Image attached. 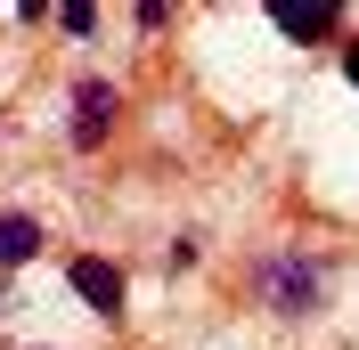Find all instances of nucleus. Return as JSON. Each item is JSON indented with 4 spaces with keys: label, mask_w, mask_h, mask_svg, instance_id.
<instances>
[{
    "label": "nucleus",
    "mask_w": 359,
    "mask_h": 350,
    "mask_svg": "<svg viewBox=\"0 0 359 350\" xmlns=\"http://www.w3.org/2000/svg\"><path fill=\"white\" fill-rule=\"evenodd\" d=\"M327 293H335L327 253H302V244H269V253H253V302H262L269 318H318Z\"/></svg>",
    "instance_id": "nucleus-1"
},
{
    "label": "nucleus",
    "mask_w": 359,
    "mask_h": 350,
    "mask_svg": "<svg viewBox=\"0 0 359 350\" xmlns=\"http://www.w3.org/2000/svg\"><path fill=\"white\" fill-rule=\"evenodd\" d=\"M114 122H123V90L98 82V74H90V82H74V122H66L74 147H82V155H90V147H107Z\"/></svg>",
    "instance_id": "nucleus-2"
},
{
    "label": "nucleus",
    "mask_w": 359,
    "mask_h": 350,
    "mask_svg": "<svg viewBox=\"0 0 359 350\" xmlns=\"http://www.w3.org/2000/svg\"><path fill=\"white\" fill-rule=\"evenodd\" d=\"M66 285L82 293L90 309H98V318H123V269H114V261H98V253H74V261H66Z\"/></svg>",
    "instance_id": "nucleus-3"
},
{
    "label": "nucleus",
    "mask_w": 359,
    "mask_h": 350,
    "mask_svg": "<svg viewBox=\"0 0 359 350\" xmlns=\"http://www.w3.org/2000/svg\"><path fill=\"white\" fill-rule=\"evenodd\" d=\"M269 24H278L286 41H335V33H343V8H327V0H318V8H269Z\"/></svg>",
    "instance_id": "nucleus-4"
},
{
    "label": "nucleus",
    "mask_w": 359,
    "mask_h": 350,
    "mask_svg": "<svg viewBox=\"0 0 359 350\" xmlns=\"http://www.w3.org/2000/svg\"><path fill=\"white\" fill-rule=\"evenodd\" d=\"M41 244H49V237H41V220H33V212H0V269H25Z\"/></svg>",
    "instance_id": "nucleus-5"
},
{
    "label": "nucleus",
    "mask_w": 359,
    "mask_h": 350,
    "mask_svg": "<svg viewBox=\"0 0 359 350\" xmlns=\"http://www.w3.org/2000/svg\"><path fill=\"white\" fill-rule=\"evenodd\" d=\"M57 24H66V33H98V8H82V0H74V8H57Z\"/></svg>",
    "instance_id": "nucleus-6"
},
{
    "label": "nucleus",
    "mask_w": 359,
    "mask_h": 350,
    "mask_svg": "<svg viewBox=\"0 0 359 350\" xmlns=\"http://www.w3.org/2000/svg\"><path fill=\"white\" fill-rule=\"evenodd\" d=\"M343 74H351V82H359V41H343Z\"/></svg>",
    "instance_id": "nucleus-7"
}]
</instances>
